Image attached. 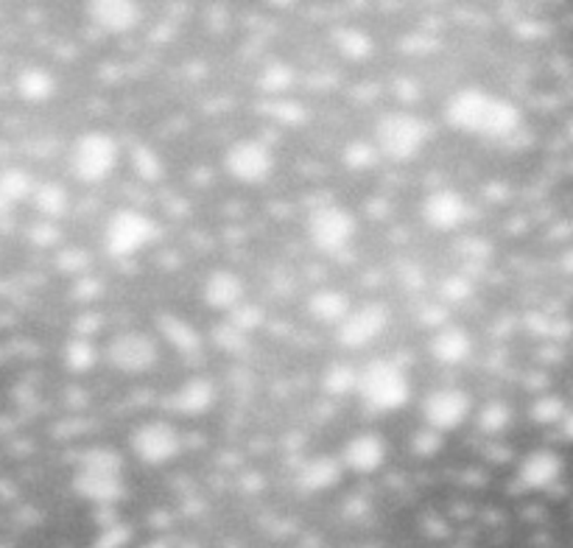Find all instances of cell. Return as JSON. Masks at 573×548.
I'll return each instance as SVG.
<instances>
[{"label": "cell", "instance_id": "cell-27", "mask_svg": "<svg viewBox=\"0 0 573 548\" xmlns=\"http://www.w3.org/2000/svg\"><path fill=\"white\" fill-rule=\"evenodd\" d=\"M359 370L361 366H352L350 361H333L322 375V389L331 398H350L359 391Z\"/></svg>", "mask_w": 573, "mask_h": 548}, {"label": "cell", "instance_id": "cell-28", "mask_svg": "<svg viewBox=\"0 0 573 548\" xmlns=\"http://www.w3.org/2000/svg\"><path fill=\"white\" fill-rule=\"evenodd\" d=\"M98 359H101V350H98V345L90 336H73V339H67L65 350H62V364L73 375L90 372L98 364Z\"/></svg>", "mask_w": 573, "mask_h": 548}, {"label": "cell", "instance_id": "cell-4", "mask_svg": "<svg viewBox=\"0 0 573 548\" xmlns=\"http://www.w3.org/2000/svg\"><path fill=\"white\" fill-rule=\"evenodd\" d=\"M117 163H121V144L115 140V135L104 129L82 132L73 140L71 154H67L71 174L85 185L107 183L115 174Z\"/></svg>", "mask_w": 573, "mask_h": 548}, {"label": "cell", "instance_id": "cell-23", "mask_svg": "<svg viewBox=\"0 0 573 548\" xmlns=\"http://www.w3.org/2000/svg\"><path fill=\"white\" fill-rule=\"evenodd\" d=\"M34 188H37V183L26 169H17V165L0 169V213H9L17 204L28 202Z\"/></svg>", "mask_w": 573, "mask_h": 548}, {"label": "cell", "instance_id": "cell-35", "mask_svg": "<svg viewBox=\"0 0 573 548\" xmlns=\"http://www.w3.org/2000/svg\"><path fill=\"white\" fill-rule=\"evenodd\" d=\"M381 154L375 149L372 140H352L345 146V165L352 171H370L372 165L378 163Z\"/></svg>", "mask_w": 573, "mask_h": 548}, {"label": "cell", "instance_id": "cell-29", "mask_svg": "<svg viewBox=\"0 0 573 548\" xmlns=\"http://www.w3.org/2000/svg\"><path fill=\"white\" fill-rule=\"evenodd\" d=\"M266 115L272 117L274 124L288 126V129H297L306 121H311V112L308 107H302L300 101H294V98H269V104L263 107Z\"/></svg>", "mask_w": 573, "mask_h": 548}, {"label": "cell", "instance_id": "cell-13", "mask_svg": "<svg viewBox=\"0 0 573 548\" xmlns=\"http://www.w3.org/2000/svg\"><path fill=\"white\" fill-rule=\"evenodd\" d=\"M386 457H389L386 439L381 434H375V431H361V434H352L347 439L339 459L345 473L350 470L356 476H372V473H378L384 468Z\"/></svg>", "mask_w": 573, "mask_h": 548}, {"label": "cell", "instance_id": "cell-31", "mask_svg": "<svg viewBox=\"0 0 573 548\" xmlns=\"http://www.w3.org/2000/svg\"><path fill=\"white\" fill-rule=\"evenodd\" d=\"M160 331H163V336L176 347V350L190 352V350H199V345H202V339H199V333L194 331V325H188V322L179 320V316H160Z\"/></svg>", "mask_w": 573, "mask_h": 548}, {"label": "cell", "instance_id": "cell-6", "mask_svg": "<svg viewBox=\"0 0 573 548\" xmlns=\"http://www.w3.org/2000/svg\"><path fill=\"white\" fill-rule=\"evenodd\" d=\"M306 233L313 249L327 254L341 252V249L350 247V241L359 233V219L345 204H320L308 215Z\"/></svg>", "mask_w": 573, "mask_h": 548}, {"label": "cell", "instance_id": "cell-38", "mask_svg": "<svg viewBox=\"0 0 573 548\" xmlns=\"http://www.w3.org/2000/svg\"><path fill=\"white\" fill-rule=\"evenodd\" d=\"M443 437L445 434H439V431L428 428V425H423V428L411 437V450L418 453V457L428 459V457H437L439 450H443Z\"/></svg>", "mask_w": 573, "mask_h": 548}, {"label": "cell", "instance_id": "cell-5", "mask_svg": "<svg viewBox=\"0 0 573 548\" xmlns=\"http://www.w3.org/2000/svg\"><path fill=\"white\" fill-rule=\"evenodd\" d=\"M157 235V224L149 213L135 208H121L107 219L104 224V249L110 258H135L137 252H144Z\"/></svg>", "mask_w": 573, "mask_h": 548}, {"label": "cell", "instance_id": "cell-37", "mask_svg": "<svg viewBox=\"0 0 573 548\" xmlns=\"http://www.w3.org/2000/svg\"><path fill=\"white\" fill-rule=\"evenodd\" d=\"M132 165H135L137 176L146 179V183H157V179L163 176V160H160V154H157L154 149H149V146H137V149L132 151Z\"/></svg>", "mask_w": 573, "mask_h": 548}, {"label": "cell", "instance_id": "cell-25", "mask_svg": "<svg viewBox=\"0 0 573 548\" xmlns=\"http://www.w3.org/2000/svg\"><path fill=\"white\" fill-rule=\"evenodd\" d=\"M333 48L339 51L341 59L347 62H366L375 53V42L364 28L356 26H341L333 32Z\"/></svg>", "mask_w": 573, "mask_h": 548}, {"label": "cell", "instance_id": "cell-30", "mask_svg": "<svg viewBox=\"0 0 573 548\" xmlns=\"http://www.w3.org/2000/svg\"><path fill=\"white\" fill-rule=\"evenodd\" d=\"M76 468L87 470H112V473H124V453L110 445H90L78 453Z\"/></svg>", "mask_w": 573, "mask_h": 548}, {"label": "cell", "instance_id": "cell-1", "mask_svg": "<svg viewBox=\"0 0 573 548\" xmlns=\"http://www.w3.org/2000/svg\"><path fill=\"white\" fill-rule=\"evenodd\" d=\"M445 121L464 135L507 137L521 126V110L482 87H464L448 98Z\"/></svg>", "mask_w": 573, "mask_h": 548}, {"label": "cell", "instance_id": "cell-26", "mask_svg": "<svg viewBox=\"0 0 573 548\" xmlns=\"http://www.w3.org/2000/svg\"><path fill=\"white\" fill-rule=\"evenodd\" d=\"M258 90L266 92L269 98H286V92L291 90L294 82H297V73H294V67L288 65V62H283V59H272V62H266V65L258 71Z\"/></svg>", "mask_w": 573, "mask_h": 548}, {"label": "cell", "instance_id": "cell-15", "mask_svg": "<svg viewBox=\"0 0 573 548\" xmlns=\"http://www.w3.org/2000/svg\"><path fill=\"white\" fill-rule=\"evenodd\" d=\"M202 300L210 311L227 316L241 302H247V281L233 269H213L202 286Z\"/></svg>", "mask_w": 573, "mask_h": 548}, {"label": "cell", "instance_id": "cell-10", "mask_svg": "<svg viewBox=\"0 0 573 548\" xmlns=\"http://www.w3.org/2000/svg\"><path fill=\"white\" fill-rule=\"evenodd\" d=\"M389 320V306L381 300L352 306L350 313L336 325V341L345 350H364V347H370L372 341H378L384 336Z\"/></svg>", "mask_w": 573, "mask_h": 548}, {"label": "cell", "instance_id": "cell-36", "mask_svg": "<svg viewBox=\"0 0 573 548\" xmlns=\"http://www.w3.org/2000/svg\"><path fill=\"white\" fill-rule=\"evenodd\" d=\"M224 320H227L233 327H238L241 333H247V336H252V333L266 322V313H263L261 306H254V302L247 300L235 308V311H229Z\"/></svg>", "mask_w": 573, "mask_h": 548}, {"label": "cell", "instance_id": "cell-3", "mask_svg": "<svg viewBox=\"0 0 573 548\" xmlns=\"http://www.w3.org/2000/svg\"><path fill=\"white\" fill-rule=\"evenodd\" d=\"M361 403L372 411H398L409 403L411 381L398 361L375 359L359 370V391Z\"/></svg>", "mask_w": 573, "mask_h": 548}, {"label": "cell", "instance_id": "cell-22", "mask_svg": "<svg viewBox=\"0 0 573 548\" xmlns=\"http://www.w3.org/2000/svg\"><path fill=\"white\" fill-rule=\"evenodd\" d=\"M14 90L26 104H46V101L57 96V78H53L48 67L28 65L14 78Z\"/></svg>", "mask_w": 573, "mask_h": 548}, {"label": "cell", "instance_id": "cell-16", "mask_svg": "<svg viewBox=\"0 0 573 548\" xmlns=\"http://www.w3.org/2000/svg\"><path fill=\"white\" fill-rule=\"evenodd\" d=\"M165 406L179 418H202L215 406V381L208 375H194L171 391Z\"/></svg>", "mask_w": 573, "mask_h": 548}, {"label": "cell", "instance_id": "cell-43", "mask_svg": "<svg viewBox=\"0 0 573 548\" xmlns=\"http://www.w3.org/2000/svg\"><path fill=\"white\" fill-rule=\"evenodd\" d=\"M568 135H571V140H573V121H571V126H568Z\"/></svg>", "mask_w": 573, "mask_h": 548}, {"label": "cell", "instance_id": "cell-11", "mask_svg": "<svg viewBox=\"0 0 573 548\" xmlns=\"http://www.w3.org/2000/svg\"><path fill=\"white\" fill-rule=\"evenodd\" d=\"M473 414V395L459 386H439L423 398V425L450 434L462 428Z\"/></svg>", "mask_w": 573, "mask_h": 548}, {"label": "cell", "instance_id": "cell-42", "mask_svg": "<svg viewBox=\"0 0 573 548\" xmlns=\"http://www.w3.org/2000/svg\"><path fill=\"white\" fill-rule=\"evenodd\" d=\"M560 428H562V434H565L568 439H573V409H568V414L562 418Z\"/></svg>", "mask_w": 573, "mask_h": 548}, {"label": "cell", "instance_id": "cell-39", "mask_svg": "<svg viewBox=\"0 0 573 548\" xmlns=\"http://www.w3.org/2000/svg\"><path fill=\"white\" fill-rule=\"evenodd\" d=\"M213 331H215L213 333L215 345L224 347V350H227V352H241L244 347L249 345V336H247V333H241V331H238V327H233L227 320H224L222 325H215Z\"/></svg>", "mask_w": 573, "mask_h": 548}, {"label": "cell", "instance_id": "cell-14", "mask_svg": "<svg viewBox=\"0 0 573 548\" xmlns=\"http://www.w3.org/2000/svg\"><path fill=\"white\" fill-rule=\"evenodd\" d=\"M423 222L437 233H453L468 219V199L457 188H437L423 199Z\"/></svg>", "mask_w": 573, "mask_h": 548}, {"label": "cell", "instance_id": "cell-2", "mask_svg": "<svg viewBox=\"0 0 573 548\" xmlns=\"http://www.w3.org/2000/svg\"><path fill=\"white\" fill-rule=\"evenodd\" d=\"M428 137L431 126L425 117L409 110H391L386 115H381V121L375 124L372 144H375L378 154L386 157V160L411 163L414 157L423 154V149L428 146Z\"/></svg>", "mask_w": 573, "mask_h": 548}, {"label": "cell", "instance_id": "cell-9", "mask_svg": "<svg viewBox=\"0 0 573 548\" xmlns=\"http://www.w3.org/2000/svg\"><path fill=\"white\" fill-rule=\"evenodd\" d=\"M274 165H277L274 151L258 137H241V140L229 144L227 151H224V171L233 176L235 183L249 185V188L269 183L274 174Z\"/></svg>", "mask_w": 573, "mask_h": 548}, {"label": "cell", "instance_id": "cell-8", "mask_svg": "<svg viewBox=\"0 0 573 548\" xmlns=\"http://www.w3.org/2000/svg\"><path fill=\"white\" fill-rule=\"evenodd\" d=\"M129 448L137 462L149 464V468H163L171 459L179 457V450H183V431L165 418L146 420V423H140L132 431Z\"/></svg>", "mask_w": 573, "mask_h": 548}, {"label": "cell", "instance_id": "cell-18", "mask_svg": "<svg viewBox=\"0 0 573 548\" xmlns=\"http://www.w3.org/2000/svg\"><path fill=\"white\" fill-rule=\"evenodd\" d=\"M428 352L437 364L459 366L473 356V336H470L462 325L445 322L443 327H437V331L431 333Z\"/></svg>", "mask_w": 573, "mask_h": 548}, {"label": "cell", "instance_id": "cell-40", "mask_svg": "<svg viewBox=\"0 0 573 548\" xmlns=\"http://www.w3.org/2000/svg\"><path fill=\"white\" fill-rule=\"evenodd\" d=\"M470 294H473V286L470 281H464L462 274H448L443 283H439V300L445 302H462L468 300Z\"/></svg>", "mask_w": 573, "mask_h": 548}, {"label": "cell", "instance_id": "cell-17", "mask_svg": "<svg viewBox=\"0 0 573 548\" xmlns=\"http://www.w3.org/2000/svg\"><path fill=\"white\" fill-rule=\"evenodd\" d=\"M87 14L107 34H129L144 20V9L135 0H92Z\"/></svg>", "mask_w": 573, "mask_h": 548}, {"label": "cell", "instance_id": "cell-21", "mask_svg": "<svg viewBox=\"0 0 573 548\" xmlns=\"http://www.w3.org/2000/svg\"><path fill=\"white\" fill-rule=\"evenodd\" d=\"M306 308H308V313H311L313 320L322 322V325H339L347 313H350L352 300H350V294H347L345 288L322 286V288H316L311 297H308Z\"/></svg>", "mask_w": 573, "mask_h": 548}, {"label": "cell", "instance_id": "cell-20", "mask_svg": "<svg viewBox=\"0 0 573 548\" xmlns=\"http://www.w3.org/2000/svg\"><path fill=\"white\" fill-rule=\"evenodd\" d=\"M341 478H345L341 459L320 453V457H311L308 462L300 464L294 482H297L302 493H327V489L339 487Z\"/></svg>", "mask_w": 573, "mask_h": 548}, {"label": "cell", "instance_id": "cell-19", "mask_svg": "<svg viewBox=\"0 0 573 548\" xmlns=\"http://www.w3.org/2000/svg\"><path fill=\"white\" fill-rule=\"evenodd\" d=\"M562 476V457L557 450L537 448L521 459L518 464V482L526 489L555 487Z\"/></svg>", "mask_w": 573, "mask_h": 548}, {"label": "cell", "instance_id": "cell-24", "mask_svg": "<svg viewBox=\"0 0 573 548\" xmlns=\"http://www.w3.org/2000/svg\"><path fill=\"white\" fill-rule=\"evenodd\" d=\"M28 202L34 204L39 219L59 222V219H65L67 210H71V194H67V188L62 183H37Z\"/></svg>", "mask_w": 573, "mask_h": 548}, {"label": "cell", "instance_id": "cell-34", "mask_svg": "<svg viewBox=\"0 0 573 548\" xmlns=\"http://www.w3.org/2000/svg\"><path fill=\"white\" fill-rule=\"evenodd\" d=\"M135 537V528L124 521H110L98 528L96 537H92L90 548H126Z\"/></svg>", "mask_w": 573, "mask_h": 548}, {"label": "cell", "instance_id": "cell-12", "mask_svg": "<svg viewBox=\"0 0 573 548\" xmlns=\"http://www.w3.org/2000/svg\"><path fill=\"white\" fill-rule=\"evenodd\" d=\"M71 484L73 493H76L82 501L92 503V507L98 509H112L117 501H124L126 496L124 473H112V470L76 468Z\"/></svg>", "mask_w": 573, "mask_h": 548}, {"label": "cell", "instance_id": "cell-41", "mask_svg": "<svg viewBox=\"0 0 573 548\" xmlns=\"http://www.w3.org/2000/svg\"><path fill=\"white\" fill-rule=\"evenodd\" d=\"M87 263H90V254L85 249H62V254H59V269L67 274L87 272Z\"/></svg>", "mask_w": 573, "mask_h": 548}, {"label": "cell", "instance_id": "cell-32", "mask_svg": "<svg viewBox=\"0 0 573 548\" xmlns=\"http://www.w3.org/2000/svg\"><path fill=\"white\" fill-rule=\"evenodd\" d=\"M512 423V406L507 400H487V403L478 409L476 425L484 434H501Z\"/></svg>", "mask_w": 573, "mask_h": 548}, {"label": "cell", "instance_id": "cell-7", "mask_svg": "<svg viewBox=\"0 0 573 548\" xmlns=\"http://www.w3.org/2000/svg\"><path fill=\"white\" fill-rule=\"evenodd\" d=\"M104 359L112 370L124 372V375H144L154 370L160 361V341L146 331H121L110 336L104 347Z\"/></svg>", "mask_w": 573, "mask_h": 548}, {"label": "cell", "instance_id": "cell-33", "mask_svg": "<svg viewBox=\"0 0 573 548\" xmlns=\"http://www.w3.org/2000/svg\"><path fill=\"white\" fill-rule=\"evenodd\" d=\"M565 414L568 403L560 395H540V398H535L532 409H528V418L535 420L537 425H560Z\"/></svg>", "mask_w": 573, "mask_h": 548}]
</instances>
